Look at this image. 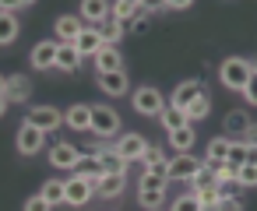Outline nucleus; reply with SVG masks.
Returning a JSON list of instances; mask_svg holds the SVG:
<instances>
[{"instance_id":"1","label":"nucleus","mask_w":257,"mask_h":211,"mask_svg":"<svg viewBox=\"0 0 257 211\" xmlns=\"http://www.w3.org/2000/svg\"><path fill=\"white\" fill-rule=\"evenodd\" d=\"M250 74H253V67H250V60H243V57H229V60H222V67H218L222 85L232 88V92H243V85H246Z\"/></svg>"},{"instance_id":"2","label":"nucleus","mask_w":257,"mask_h":211,"mask_svg":"<svg viewBox=\"0 0 257 211\" xmlns=\"http://www.w3.org/2000/svg\"><path fill=\"white\" fill-rule=\"evenodd\" d=\"M88 134H95V137H113V134H120V116H116V109H109V106H92V127H88Z\"/></svg>"},{"instance_id":"3","label":"nucleus","mask_w":257,"mask_h":211,"mask_svg":"<svg viewBox=\"0 0 257 211\" xmlns=\"http://www.w3.org/2000/svg\"><path fill=\"white\" fill-rule=\"evenodd\" d=\"M95 197V186L85 179V176H71V179H64V204H71V207H85L88 200Z\"/></svg>"},{"instance_id":"4","label":"nucleus","mask_w":257,"mask_h":211,"mask_svg":"<svg viewBox=\"0 0 257 211\" xmlns=\"http://www.w3.org/2000/svg\"><path fill=\"white\" fill-rule=\"evenodd\" d=\"M25 123L39 127L43 134H53V130L64 123V113H60L57 106H32V109H29V116H25Z\"/></svg>"},{"instance_id":"5","label":"nucleus","mask_w":257,"mask_h":211,"mask_svg":"<svg viewBox=\"0 0 257 211\" xmlns=\"http://www.w3.org/2000/svg\"><path fill=\"white\" fill-rule=\"evenodd\" d=\"M162 106H166V99H162V92H159V88L145 85V88H138V92H134V109H138L141 116H159V113H162Z\"/></svg>"},{"instance_id":"6","label":"nucleus","mask_w":257,"mask_h":211,"mask_svg":"<svg viewBox=\"0 0 257 211\" xmlns=\"http://www.w3.org/2000/svg\"><path fill=\"white\" fill-rule=\"evenodd\" d=\"M201 165H204V162H201V158H194L190 151H176V158L166 165V176H169V179H183V183H187Z\"/></svg>"},{"instance_id":"7","label":"nucleus","mask_w":257,"mask_h":211,"mask_svg":"<svg viewBox=\"0 0 257 211\" xmlns=\"http://www.w3.org/2000/svg\"><path fill=\"white\" fill-rule=\"evenodd\" d=\"M113 148H116V155H120V158H127V162H138V158L145 155L148 141H145L141 134H134V130H131V134H120Z\"/></svg>"},{"instance_id":"8","label":"nucleus","mask_w":257,"mask_h":211,"mask_svg":"<svg viewBox=\"0 0 257 211\" xmlns=\"http://www.w3.org/2000/svg\"><path fill=\"white\" fill-rule=\"evenodd\" d=\"M43 144H46V134L39 127H32V123H22V130H18V151L22 155H39Z\"/></svg>"},{"instance_id":"9","label":"nucleus","mask_w":257,"mask_h":211,"mask_svg":"<svg viewBox=\"0 0 257 211\" xmlns=\"http://www.w3.org/2000/svg\"><path fill=\"white\" fill-rule=\"evenodd\" d=\"M57 50H60V43H36V50H32V67L36 71H50V67H57Z\"/></svg>"},{"instance_id":"10","label":"nucleus","mask_w":257,"mask_h":211,"mask_svg":"<svg viewBox=\"0 0 257 211\" xmlns=\"http://www.w3.org/2000/svg\"><path fill=\"white\" fill-rule=\"evenodd\" d=\"M78 158H81V151H78L74 144H64V141H60V144L50 148V162H53L57 169H71V172H74Z\"/></svg>"},{"instance_id":"11","label":"nucleus","mask_w":257,"mask_h":211,"mask_svg":"<svg viewBox=\"0 0 257 211\" xmlns=\"http://www.w3.org/2000/svg\"><path fill=\"white\" fill-rule=\"evenodd\" d=\"M95 32H99V39H102L106 46H116V43L123 39V32H127V25H123L120 18H113V15H109V18H102V22L95 25Z\"/></svg>"},{"instance_id":"12","label":"nucleus","mask_w":257,"mask_h":211,"mask_svg":"<svg viewBox=\"0 0 257 211\" xmlns=\"http://www.w3.org/2000/svg\"><path fill=\"white\" fill-rule=\"evenodd\" d=\"M102 46H106V43L99 39V32H95V25H85V29H81V36L74 39V50H78L81 57H95V53H99Z\"/></svg>"},{"instance_id":"13","label":"nucleus","mask_w":257,"mask_h":211,"mask_svg":"<svg viewBox=\"0 0 257 211\" xmlns=\"http://www.w3.org/2000/svg\"><path fill=\"white\" fill-rule=\"evenodd\" d=\"M92 60H95V71H99V74L123 71V57H120V50H116V46H102V50H99Z\"/></svg>"},{"instance_id":"14","label":"nucleus","mask_w":257,"mask_h":211,"mask_svg":"<svg viewBox=\"0 0 257 211\" xmlns=\"http://www.w3.org/2000/svg\"><path fill=\"white\" fill-rule=\"evenodd\" d=\"M99 88H102L106 95L120 99V95H127L131 81H127V74H123V71H109V74H99Z\"/></svg>"},{"instance_id":"15","label":"nucleus","mask_w":257,"mask_h":211,"mask_svg":"<svg viewBox=\"0 0 257 211\" xmlns=\"http://www.w3.org/2000/svg\"><path fill=\"white\" fill-rule=\"evenodd\" d=\"M95 165L99 172H127V158H120L116 148H95Z\"/></svg>"},{"instance_id":"16","label":"nucleus","mask_w":257,"mask_h":211,"mask_svg":"<svg viewBox=\"0 0 257 211\" xmlns=\"http://www.w3.org/2000/svg\"><path fill=\"white\" fill-rule=\"evenodd\" d=\"M123 186H127V172H102V179H99V197H106V200H113V197H120L123 193Z\"/></svg>"},{"instance_id":"17","label":"nucleus","mask_w":257,"mask_h":211,"mask_svg":"<svg viewBox=\"0 0 257 211\" xmlns=\"http://www.w3.org/2000/svg\"><path fill=\"white\" fill-rule=\"evenodd\" d=\"M4 95H8V102H25L32 95V81L25 74H11L8 85H4Z\"/></svg>"},{"instance_id":"18","label":"nucleus","mask_w":257,"mask_h":211,"mask_svg":"<svg viewBox=\"0 0 257 211\" xmlns=\"http://www.w3.org/2000/svg\"><path fill=\"white\" fill-rule=\"evenodd\" d=\"M197 95H204V85H201V81H183V85H176V92H173V102H169V106L187 109Z\"/></svg>"},{"instance_id":"19","label":"nucleus","mask_w":257,"mask_h":211,"mask_svg":"<svg viewBox=\"0 0 257 211\" xmlns=\"http://www.w3.org/2000/svg\"><path fill=\"white\" fill-rule=\"evenodd\" d=\"M22 25H18V11H0V46H11L18 39Z\"/></svg>"},{"instance_id":"20","label":"nucleus","mask_w":257,"mask_h":211,"mask_svg":"<svg viewBox=\"0 0 257 211\" xmlns=\"http://www.w3.org/2000/svg\"><path fill=\"white\" fill-rule=\"evenodd\" d=\"M81 18H74V15H64V18H57V43H74L78 36H81Z\"/></svg>"},{"instance_id":"21","label":"nucleus","mask_w":257,"mask_h":211,"mask_svg":"<svg viewBox=\"0 0 257 211\" xmlns=\"http://www.w3.org/2000/svg\"><path fill=\"white\" fill-rule=\"evenodd\" d=\"M109 0H81V22H102V18H109Z\"/></svg>"},{"instance_id":"22","label":"nucleus","mask_w":257,"mask_h":211,"mask_svg":"<svg viewBox=\"0 0 257 211\" xmlns=\"http://www.w3.org/2000/svg\"><path fill=\"white\" fill-rule=\"evenodd\" d=\"M64 123H67L71 130H88V127H92V106H71V109L64 113Z\"/></svg>"},{"instance_id":"23","label":"nucleus","mask_w":257,"mask_h":211,"mask_svg":"<svg viewBox=\"0 0 257 211\" xmlns=\"http://www.w3.org/2000/svg\"><path fill=\"white\" fill-rule=\"evenodd\" d=\"M159 123L166 127V134H173V130L187 127L190 120H187V113H183L180 106H162V113H159Z\"/></svg>"},{"instance_id":"24","label":"nucleus","mask_w":257,"mask_h":211,"mask_svg":"<svg viewBox=\"0 0 257 211\" xmlns=\"http://www.w3.org/2000/svg\"><path fill=\"white\" fill-rule=\"evenodd\" d=\"M246 130H250V116H246L243 109H232V113L225 116V134H229V141L246 137Z\"/></svg>"},{"instance_id":"25","label":"nucleus","mask_w":257,"mask_h":211,"mask_svg":"<svg viewBox=\"0 0 257 211\" xmlns=\"http://www.w3.org/2000/svg\"><path fill=\"white\" fill-rule=\"evenodd\" d=\"M81 60H85V57L74 50V43H60V50H57V67H60V71H78Z\"/></svg>"},{"instance_id":"26","label":"nucleus","mask_w":257,"mask_h":211,"mask_svg":"<svg viewBox=\"0 0 257 211\" xmlns=\"http://www.w3.org/2000/svg\"><path fill=\"white\" fill-rule=\"evenodd\" d=\"M194 141H197V134H194V127H190V123L169 134V144H173L176 151H190V148H194Z\"/></svg>"},{"instance_id":"27","label":"nucleus","mask_w":257,"mask_h":211,"mask_svg":"<svg viewBox=\"0 0 257 211\" xmlns=\"http://www.w3.org/2000/svg\"><path fill=\"white\" fill-rule=\"evenodd\" d=\"M183 113H187V120H190V123H194V120H204V116L211 113V95H208V92H204V95H197Z\"/></svg>"},{"instance_id":"28","label":"nucleus","mask_w":257,"mask_h":211,"mask_svg":"<svg viewBox=\"0 0 257 211\" xmlns=\"http://www.w3.org/2000/svg\"><path fill=\"white\" fill-rule=\"evenodd\" d=\"M229 137H211L208 141V151H204V162H225V155H229Z\"/></svg>"},{"instance_id":"29","label":"nucleus","mask_w":257,"mask_h":211,"mask_svg":"<svg viewBox=\"0 0 257 211\" xmlns=\"http://www.w3.org/2000/svg\"><path fill=\"white\" fill-rule=\"evenodd\" d=\"M138 204H141L145 211H162L166 190H138Z\"/></svg>"},{"instance_id":"30","label":"nucleus","mask_w":257,"mask_h":211,"mask_svg":"<svg viewBox=\"0 0 257 211\" xmlns=\"http://www.w3.org/2000/svg\"><path fill=\"white\" fill-rule=\"evenodd\" d=\"M138 8H141V0H113L109 15H113V18H120V22H131V18L138 15Z\"/></svg>"},{"instance_id":"31","label":"nucleus","mask_w":257,"mask_h":211,"mask_svg":"<svg viewBox=\"0 0 257 211\" xmlns=\"http://www.w3.org/2000/svg\"><path fill=\"white\" fill-rule=\"evenodd\" d=\"M141 162H145V169H152V172H166V155H162V148H145V155H141Z\"/></svg>"},{"instance_id":"32","label":"nucleus","mask_w":257,"mask_h":211,"mask_svg":"<svg viewBox=\"0 0 257 211\" xmlns=\"http://www.w3.org/2000/svg\"><path fill=\"white\" fill-rule=\"evenodd\" d=\"M204 186H218V179H215V169L204 162L194 176H190V190H204Z\"/></svg>"},{"instance_id":"33","label":"nucleus","mask_w":257,"mask_h":211,"mask_svg":"<svg viewBox=\"0 0 257 211\" xmlns=\"http://www.w3.org/2000/svg\"><path fill=\"white\" fill-rule=\"evenodd\" d=\"M50 204H64V179H46V186L39 190Z\"/></svg>"},{"instance_id":"34","label":"nucleus","mask_w":257,"mask_h":211,"mask_svg":"<svg viewBox=\"0 0 257 211\" xmlns=\"http://www.w3.org/2000/svg\"><path fill=\"white\" fill-rule=\"evenodd\" d=\"M225 162H229V165H236V169H239V165H246V141H232V144H229Z\"/></svg>"},{"instance_id":"35","label":"nucleus","mask_w":257,"mask_h":211,"mask_svg":"<svg viewBox=\"0 0 257 211\" xmlns=\"http://www.w3.org/2000/svg\"><path fill=\"white\" fill-rule=\"evenodd\" d=\"M166 172H152V169H145V176H141V190H166Z\"/></svg>"},{"instance_id":"36","label":"nucleus","mask_w":257,"mask_h":211,"mask_svg":"<svg viewBox=\"0 0 257 211\" xmlns=\"http://www.w3.org/2000/svg\"><path fill=\"white\" fill-rule=\"evenodd\" d=\"M236 183L239 186H257V162H246L236 169Z\"/></svg>"},{"instance_id":"37","label":"nucleus","mask_w":257,"mask_h":211,"mask_svg":"<svg viewBox=\"0 0 257 211\" xmlns=\"http://www.w3.org/2000/svg\"><path fill=\"white\" fill-rule=\"evenodd\" d=\"M169 211H204V207H201V200H197V193L190 190V193H183V197H176Z\"/></svg>"},{"instance_id":"38","label":"nucleus","mask_w":257,"mask_h":211,"mask_svg":"<svg viewBox=\"0 0 257 211\" xmlns=\"http://www.w3.org/2000/svg\"><path fill=\"white\" fill-rule=\"evenodd\" d=\"M197 193V200H201V207H218V200H222V193H218V186H204V190H194Z\"/></svg>"},{"instance_id":"39","label":"nucleus","mask_w":257,"mask_h":211,"mask_svg":"<svg viewBox=\"0 0 257 211\" xmlns=\"http://www.w3.org/2000/svg\"><path fill=\"white\" fill-rule=\"evenodd\" d=\"M25 211H53V204H50L43 193H36V197H29V200H25Z\"/></svg>"},{"instance_id":"40","label":"nucleus","mask_w":257,"mask_h":211,"mask_svg":"<svg viewBox=\"0 0 257 211\" xmlns=\"http://www.w3.org/2000/svg\"><path fill=\"white\" fill-rule=\"evenodd\" d=\"M243 95H246V102H250V106H257V74H250V78H246Z\"/></svg>"},{"instance_id":"41","label":"nucleus","mask_w":257,"mask_h":211,"mask_svg":"<svg viewBox=\"0 0 257 211\" xmlns=\"http://www.w3.org/2000/svg\"><path fill=\"white\" fill-rule=\"evenodd\" d=\"M215 211H243V204H239V200H236V197H222V200H218V207H215Z\"/></svg>"},{"instance_id":"42","label":"nucleus","mask_w":257,"mask_h":211,"mask_svg":"<svg viewBox=\"0 0 257 211\" xmlns=\"http://www.w3.org/2000/svg\"><path fill=\"white\" fill-rule=\"evenodd\" d=\"M166 0H141V11H162Z\"/></svg>"},{"instance_id":"43","label":"nucleus","mask_w":257,"mask_h":211,"mask_svg":"<svg viewBox=\"0 0 257 211\" xmlns=\"http://www.w3.org/2000/svg\"><path fill=\"white\" fill-rule=\"evenodd\" d=\"M194 4V0H166V8H173V11H187Z\"/></svg>"},{"instance_id":"44","label":"nucleus","mask_w":257,"mask_h":211,"mask_svg":"<svg viewBox=\"0 0 257 211\" xmlns=\"http://www.w3.org/2000/svg\"><path fill=\"white\" fill-rule=\"evenodd\" d=\"M134 32H138V36H141V32H148V18H145V15H138V18H134Z\"/></svg>"},{"instance_id":"45","label":"nucleus","mask_w":257,"mask_h":211,"mask_svg":"<svg viewBox=\"0 0 257 211\" xmlns=\"http://www.w3.org/2000/svg\"><path fill=\"white\" fill-rule=\"evenodd\" d=\"M0 11H18V0H0Z\"/></svg>"},{"instance_id":"46","label":"nucleus","mask_w":257,"mask_h":211,"mask_svg":"<svg viewBox=\"0 0 257 211\" xmlns=\"http://www.w3.org/2000/svg\"><path fill=\"white\" fill-rule=\"evenodd\" d=\"M8 113V95H0V116Z\"/></svg>"},{"instance_id":"47","label":"nucleus","mask_w":257,"mask_h":211,"mask_svg":"<svg viewBox=\"0 0 257 211\" xmlns=\"http://www.w3.org/2000/svg\"><path fill=\"white\" fill-rule=\"evenodd\" d=\"M4 85H8V74H0V95H4Z\"/></svg>"},{"instance_id":"48","label":"nucleus","mask_w":257,"mask_h":211,"mask_svg":"<svg viewBox=\"0 0 257 211\" xmlns=\"http://www.w3.org/2000/svg\"><path fill=\"white\" fill-rule=\"evenodd\" d=\"M36 4V0H18V8H32Z\"/></svg>"},{"instance_id":"49","label":"nucleus","mask_w":257,"mask_h":211,"mask_svg":"<svg viewBox=\"0 0 257 211\" xmlns=\"http://www.w3.org/2000/svg\"><path fill=\"white\" fill-rule=\"evenodd\" d=\"M250 67H253V74H257V60H250Z\"/></svg>"}]
</instances>
